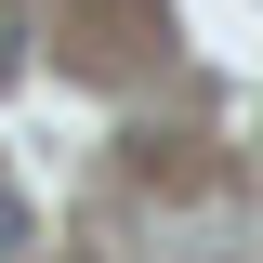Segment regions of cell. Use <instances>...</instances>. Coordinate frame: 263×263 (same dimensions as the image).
<instances>
[{
	"label": "cell",
	"instance_id": "cell-1",
	"mask_svg": "<svg viewBox=\"0 0 263 263\" xmlns=\"http://www.w3.org/2000/svg\"><path fill=\"white\" fill-rule=\"evenodd\" d=\"M0 250H27V197H13V184H0Z\"/></svg>",
	"mask_w": 263,
	"mask_h": 263
},
{
	"label": "cell",
	"instance_id": "cell-2",
	"mask_svg": "<svg viewBox=\"0 0 263 263\" xmlns=\"http://www.w3.org/2000/svg\"><path fill=\"white\" fill-rule=\"evenodd\" d=\"M13 66H27V27H13V13H0V79H13Z\"/></svg>",
	"mask_w": 263,
	"mask_h": 263
}]
</instances>
